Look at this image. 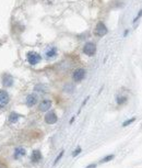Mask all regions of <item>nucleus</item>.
Here are the masks:
<instances>
[{
    "label": "nucleus",
    "mask_w": 142,
    "mask_h": 168,
    "mask_svg": "<svg viewBox=\"0 0 142 168\" xmlns=\"http://www.w3.org/2000/svg\"><path fill=\"white\" fill-rule=\"evenodd\" d=\"M26 58H27V62H29L31 65H36L38 64L39 62H40V55L38 53H36V52H29L27 55H26Z\"/></svg>",
    "instance_id": "nucleus-1"
},
{
    "label": "nucleus",
    "mask_w": 142,
    "mask_h": 168,
    "mask_svg": "<svg viewBox=\"0 0 142 168\" xmlns=\"http://www.w3.org/2000/svg\"><path fill=\"white\" fill-rule=\"evenodd\" d=\"M83 53L88 56H93L96 53V45L92 42L85 43V45L83 46Z\"/></svg>",
    "instance_id": "nucleus-2"
},
{
    "label": "nucleus",
    "mask_w": 142,
    "mask_h": 168,
    "mask_svg": "<svg viewBox=\"0 0 142 168\" xmlns=\"http://www.w3.org/2000/svg\"><path fill=\"white\" fill-rule=\"evenodd\" d=\"M108 32L107 28H106V25L104 24L103 22H98L97 24H96V28H95V34L99 36V37H102L104 35H106Z\"/></svg>",
    "instance_id": "nucleus-3"
},
{
    "label": "nucleus",
    "mask_w": 142,
    "mask_h": 168,
    "mask_svg": "<svg viewBox=\"0 0 142 168\" xmlns=\"http://www.w3.org/2000/svg\"><path fill=\"white\" fill-rule=\"evenodd\" d=\"M10 97L5 90H0V108H5L9 103Z\"/></svg>",
    "instance_id": "nucleus-4"
},
{
    "label": "nucleus",
    "mask_w": 142,
    "mask_h": 168,
    "mask_svg": "<svg viewBox=\"0 0 142 168\" xmlns=\"http://www.w3.org/2000/svg\"><path fill=\"white\" fill-rule=\"evenodd\" d=\"M58 121V118H57V115L55 112L53 111H50V112H47V113L45 114V122L48 124H55L56 122Z\"/></svg>",
    "instance_id": "nucleus-5"
},
{
    "label": "nucleus",
    "mask_w": 142,
    "mask_h": 168,
    "mask_svg": "<svg viewBox=\"0 0 142 168\" xmlns=\"http://www.w3.org/2000/svg\"><path fill=\"white\" fill-rule=\"evenodd\" d=\"M72 77L75 81H81L82 79L85 77V70L83 68H78L75 69L73 72V74H72Z\"/></svg>",
    "instance_id": "nucleus-6"
},
{
    "label": "nucleus",
    "mask_w": 142,
    "mask_h": 168,
    "mask_svg": "<svg viewBox=\"0 0 142 168\" xmlns=\"http://www.w3.org/2000/svg\"><path fill=\"white\" fill-rule=\"evenodd\" d=\"M2 84L5 87H11L13 85V78L12 76L9 74H5L3 77H2Z\"/></svg>",
    "instance_id": "nucleus-7"
},
{
    "label": "nucleus",
    "mask_w": 142,
    "mask_h": 168,
    "mask_svg": "<svg viewBox=\"0 0 142 168\" xmlns=\"http://www.w3.org/2000/svg\"><path fill=\"white\" fill-rule=\"evenodd\" d=\"M50 107H51V101L48 100V99H46V100H43V101L39 103L38 108L40 111L45 112V111H48L49 109H50Z\"/></svg>",
    "instance_id": "nucleus-8"
},
{
    "label": "nucleus",
    "mask_w": 142,
    "mask_h": 168,
    "mask_svg": "<svg viewBox=\"0 0 142 168\" xmlns=\"http://www.w3.org/2000/svg\"><path fill=\"white\" fill-rule=\"evenodd\" d=\"M26 104L29 106V107H33L35 104L37 103V97L35 96V94H29L27 97H26Z\"/></svg>",
    "instance_id": "nucleus-9"
},
{
    "label": "nucleus",
    "mask_w": 142,
    "mask_h": 168,
    "mask_svg": "<svg viewBox=\"0 0 142 168\" xmlns=\"http://www.w3.org/2000/svg\"><path fill=\"white\" fill-rule=\"evenodd\" d=\"M40 159H42V154H40V152H39L38 149L33 151V153L31 155V160H32L33 163H38Z\"/></svg>",
    "instance_id": "nucleus-10"
},
{
    "label": "nucleus",
    "mask_w": 142,
    "mask_h": 168,
    "mask_svg": "<svg viewBox=\"0 0 142 168\" xmlns=\"http://www.w3.org/2000/svg\"><path fill=\"white\" fill-rule=\"evenodd\" d=\"M25 155V149L22 147H18L15 148L14 151V158L16 159V158H19L20 156H24Z\"/></svg>",
    "instance_id": "nucleus-11"
},
{
    "label": "nucleus",
    "mask_w": 142,
    "mask_h": 168,
    "mask_svg": "<svg viewBox=\"0 0 142 168\" xmlns=\"http://www.w3.org/2000/svg\"><path fill=\"white\" fill-rule=\"evenodd\" d=\"M19 119H20L19 114L15 113V112H12V113L10 114V117H9V122H10V123H16Z\"/></svg>",
    "instance_id": "nucleus-12"
},
{
    "label": "nucleus",
    "mask_w": 142,
    "mask_h": 168,
    "mask_svg": "<svg viewBox=\"0 0 142 168\" xmlns=\"http://www.w3.org/2000/svg\"><path fill=\"white\" fill-rule=\"evenodd\" d=\"M57 53V49H55V47H51L50 49L47 51V53H46V56H47V58H51V57H54L55 55Z\"/></svg>",
    "instance_id": "nucleus-13"
},
{
    "label": "nucleus",
    "mask_w": 142,
    "mask_h": 168,
    "mask_svg": "<svg viewBox=\"0 0 142 168\" xmlns=\"http://www.w3.org/2000/svg\"><path fill=\"white\" fill-rule=\"evenodd\" d=\"M114 157H115L114 155H108V156H106V157L103 158V159L101 160V163H107V162H109V160H112Z\"/></svg>",
    "instance_id": "nucleus-14"
},
{
    "label": "nucleus",
    "mask_w": 142,
    "mask_h": 168,
    "mask_svg": "<svg viewBox=\"0 0 142 168\" xmlns=\"http://www.w3.org/2000/svg\"><path fill=\"white\" fill-rule=\"evenodd\" d=\"M126 101H127V98H126V97H121V98H120V97H118V98H117V103L120 104V106H121L123 103H125Z\"/></svg>",
    "instance_id": "nucleus-15"
},
{
    "label": "nucleus",
    "mask_w": 142,
    "mask_h": 168,
    "mask_svg": "<svg viewBox=\"0 0 142 168\" xmlns=\"http://www.w3.org/2000/svg\"><path fill=\"white\" fill-rule=\"evenodd\" d=\"M62 156H64V151H62V152H61V153L59 154L58 156H57V158H56V159H55V162H54V165H56V164L58 163L59 160H60V158L62 157Z\"/></svg>",
    "instance_id": "nucleus-16"
},
{
    "label": "nucleus",
    "mask_w": 142,
    "mask_h": 168,
    "mask_svg": "<svg viewBox=\"0 0 142 168\" xmlns=\"http://www.w3.org/2000/svg\"><path fill=\"white\" fill-rule=\"evenodd\" d=\"M133 121H136V119H134V118L130 119V120H128V121H126V122L123 124V126H127V125H129V124L131 123V122H133Z\"/></svg>",
    "instance_id": "nucleus-17"
},
{
    "label": "nucleus",
    "mask_w": 142,
    "mask_h": 168,
    "mask_svg": "<svg viewBox=\"0 0 142 168\" xmlns=\"http://www.w3.org/2000/svg\"><path fill=\"white\" fill-rule=\"evenodd\" d=\"M80 153H81V148L78 147V149H77V151H74L73 153H72V156H73V157H74V156H77V155H79V154H80Z\"/></svg>",
    "instance_id": "nucleus-18"
},
{
    "label": "nucleus",
    "mask_w": 142,
    "mask_h": 168,
    "mask_svg": "<svg viewBox=\"0 0 142 168\" xmlns=\"http://www.w3.org/2000/svg\"><path fill=\"white\" fill-rule=\"evenodd\" d=\"M95 167H96V165H95V164H91V165H88L86 168H95Z\"/></svg>",
    "instance_id": "nucleus-19"
}]
</instances>
